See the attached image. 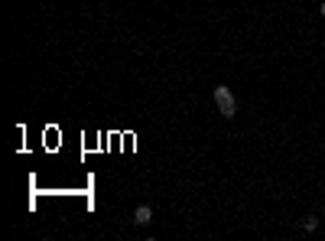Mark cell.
<instances>
[{
  "mask_svg": "<svg viewBox=\"0 0 325 241\" xmlns=\"http://www.w3.org/2000/svg\"><path fill=\"white\" fill-rule=\"evenodd\" d=\"M215 104H218V114L228 120L238 114V101H234V95H231L228 85H215Z\"/></svg>",
  "mask_w": 325,
  "mask_h": 241,
  "instance_id": "1",
  "label": "cell"
},
{
  "mask_svg": "<svg viewBox=\"0 0 325 241\" xmlns=\"http://www.w3.org/2000/svg\"><path fill=\"white\" fill-rule=\"evenodd\" d=\"M150 222H153V208L146 202L133 208V225H150Z\"/></svg>",
  "mask_w": 325,
  "mask_h": 241,
  "instance_id": "2",
  "label": "cell"
},
{
  "mask_svg": "<svg viewBox=\"0 0 325 241\" xmlns=\"http://www.w3.org/2000/svg\"><path fill=\"white\" fill-rule=\"evenodd\" d=\"M303 231H306V235L319 231V219H315V215H306V219H303Z\"/></svg>",
  "mask_w": 325,
  "mask_h": 241,
  "instance_id": "3",
  "label": "cell"
},
{
  "mask_svg": "<svg viewBox=\"0 0 325 241\" xmlns=\"http://www.w3.org/2000/svg\"><path fill=\"white\" fill-rule=\"evenodd\" d=\"M319 13H322V20H325V3H322V7H319Z\"/></svg>",
  "mask_w": 325,
  "mask_h": 241,
  "instance_id": "4",
  "label": "cell"
}]
</instances>
